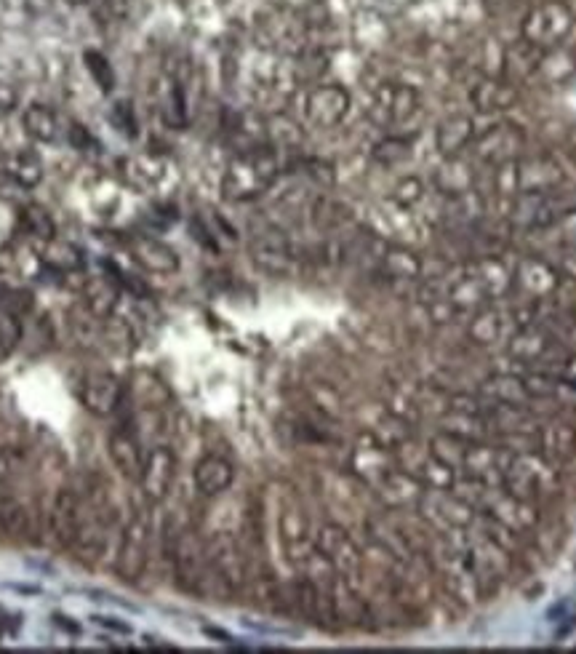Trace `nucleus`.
Wrapping results in <instances>:
<instances>
[{
  "mask_svg": "<svg viewBox=\"0 0 576 654\" xmlns=\"http://www.w3.org/2000/svg\"><path fill=\"white\" fill-rule=\"evenodd\" d=\"M280 177V158L270 145L240 150L222 177V195L230 203L254 201L270 190Z\"/></svg>",
  "mask_w": 576,
  "mask_h": 654,
  "instance_id": "f257e3e1",
  "label": "nucleus"
},
{
  "mask_svg": "<svg viewBox=\"0 0 576 654\" xmlns=\"http://www.w3.org/2000/svg\"><path fill=\"white\" fill-rule=\"evenodd\" d=\"M507 358L531 372H552L560 374L574 361V348H568L563 342L550 334L539 323L531 326H518V332L512 334L504 345Z\"/></svg>",
  "mask_w": 576,
  "mask_h": 654,
  "instance_id": "f03ea898",
  "label": "nucleus"
},
{
  "mask_svg": "<svg viewBox=\"0 0 576 654\" xmlns=\"http://www.w3.org/2000/svg\"><path fill=\"white\" fill-rule=\"evenodd\" d=\"M208 569L200 585V596L214 593V596L230 598L243 593L248 585V561L243 556L240 542L232 534H216L214 540L206 545Z\"/></svg>",
  "mask_w": 576,
  "mask_h": 654,
  "instance_id": "7ed1b4c3",
  "label": "nucleus"
},
{
  "mask_svg": "<svg viewBox=\"0 0 576 654\" xmlns=\"http://www.w3.org/2000/svg\"><path fill=\"white\" fill-rule=\"evenodd\" d=\"M560 486H563V478H560L558 462H552L542 452L515 454L510 470L502 478L504 492L534 502L555 497L560 492Z\"/></svg>",
  "mask_w": 576,
  "mask_h": 654,
  "instance_id": "20e7f679",
  "label": "nucleus"
},
{
  "mask_svg": "<svg viewBox=\"0 0 576 654\" xmlns=\"http://www.w3.org/2000/svg\"><path fill=\"white\" fill-rule=\"evenodd\" d=\"M576 209V190H566L560 185L555 190H544V193H523L515 195L510 203V219L512 227L526 230V233H542L550 225H555L560 217H566L568 211Z\"/></svg>",
  "mask_w": 576,
  "mask_h": 654,
  "instance_id": "39448f33",
  "label": "nucleus"
},
{
  "mask_svg": "<svg viewBox=\"0 0 576 654\" xmlns=\"http://www.w3.org/2000/svg\"><path fill=\"white\" fill-rule=\"evenodd\" d=\"M467 500L478 508V513L496 518L499 524L510 526L512 532L518 534L536 532V526L542 524V510H539V505L534 500L515 497V494L504 492L502 486L475 484V492Z\"/></svg>",
  "mask_w": 576,
  "mask_h": 654,
  "instance_id": "423d86ee",
  "label": "nucleus"
},
{
  "mask_svg": "<svg viewBox=\"0 0 576 654\" xmlns=\"http://www.w3.org/2000/svg\"><path fill=\"white\" fill-rule=\"evenodd\" d=\"M312 542H315V550H320L336 566V572L342 574L352 588L360 590L363 574H366V556H363V548H360L358 542L352 540V534L342 524L326 521V524H320L315 529Z\"/></svg>",
  "mask_w": 576,
  "mask_h": 654,
  "instance_id": "0eeeda50",
  "label": "nucleus"
},
{
  "mask_svg": "<svg viewBox=\"0 0 576 654\" xmlns=\"http://www.w3.org/2000/svg\"><path fill=\"white\" fill-rule=\"evenodd\" d=\"M571 27H574V14L563 0H542L526 11L520 22V38L534 49L547 51L566 41Z\"/></svg>",
  "mask_w": 576,
  "mask_h": 654,
  "instance_id": "6e6552de",
  "label": "nucleus"
},
{
  "mask_svg": "<svg viewBox=\"0 0 576 654\" xmlns=\"http://www.w3.org/2000/svg\"><path fill=\"white\" fill-rule=\"evenodd\" d=\"M416 518H422L435 534H448L454 529H467L478 518V508L459 492H435L424 489L416 502Z\"/></svg>",
  "mask_w": 576,
  "mask_h": 654,
  "instance_id": "1a4fd4ad",
  "label": "nucleus"
},
{
  "mask_svg": "<svg viewBox=\"0 0 576 654\" xmlns=\"http://www.w3.org/2000/svg\"><path fill=\"white\" fill-rule=\"evenodd\" d=\"M472 161L483 163L488 169L518 161L526 155V131L512 121H496L480 134H475L470 145Z\"/></svg>",
  "mask_w": 576,
  "mask_h": 654,
  "instance_id": "9d476101",
  "label": "nucleus"
},
{
  "mask_svg": "<svg viewBox=\"0 0 576 654\" xmlns=\"http://www.w3.org/2000/svg\"><path fill=\"white\" fill-rule=\"evenodd\" d=\"M419 110H422V97L414 86L400 81H384L371 94L368 118L382 129H398V126L414 121Z\"/></svg>",
  "mask_w": 576,
  "mask_h": 654,
  "instance_id": "9b49d317",
  "label": "nucleus"
},
{
  "mask_svg": "<svg viewBox=\"0 0 576 654\" xmlns=\"http://www.w3.org/2000/svg\"><path fill=\"white\" fill-rule=\"evenodd\" d=\"M80 521H83V494L72 486H59L51 500L46 518H43V540L48 548L72 550L78 540Z\"/></svg>",
  "mask_w": 576,
  "mask_h": 654,
  "instance_id": "f8f14e48",
  "label": "nucleus"
},
{
  "mask_svg": "<svg viewBox=\"0 0 576 654\" xmlns=\"http://www.w3.org/2000/svg\"><path fill=\"white\" fill-rule=\"evenodd\" d=\"M147 561H150V521L144 510H136L128 518V524L120 529L112 569L120 582H136L147 569Z\"/></svg>",
  "mask_w": 576,
  "mask_h": 654,
  "instance_id": "ddd939ff",
  "label": "nucleus"
},
{
  "mask_svg": "<svg viewBox=\"0 0 576 654\" xmlns=\"http://www.w3.org/2000/svg\"><path fill=\"white\" fill-rule=\"evenodd\" d=\"M168 558H171V572H174L176 585L184 593L200 596V585H203L208 569L206 542L200 540V534L195 529H179L174 534V540H171Z\"/></svg>",
  "mask_w": 576,
  "mask_h": 654,
  "instance_id": "4468645a",
  "label": "nucleus"
},
{
  "mask_svg": "<svg viewBox=\"0 0 576 654\" xmlns=\"http://www.w3.org/2000/svg\"><path fill=\"white\" fill-rule=\"evenodd\" d=\"M512 457H515V452H510L496 438L494 441H488V438L472 441L462 457L459 476H464V481H475L480 486H502V478L510 470Z\"/></svg>",
  "mask_w": 576,
  "mask_h": 654,
  "instance_id": "2eb2a0df",
  "label": "nucleus"
},
{
  "mask_svg": "<svg viewBox=\"0 0 576 654\" xmlns=\"http://www.w3.org/2000/svg\"><path fill=\"white\" fill-rule=\"evenodd\" d=\"M560 289L558 267L550 265L547 259L520 257L512 265V294H518L526 302H550Z\"/></svg>",
  "mask_w": 576,
  "mask_h": 654,
  "instance_id": "dca6fc26",
  "label": "nucleus"
},
{
  "mask_svg": "<svg viewBox=\"0 0 576 654\" xmlns=\"http://www.w3.org/2000/svg\"><path fill=\"white\" fill-rule=\"evenodd\" d=\"M395 454L387 446L379 444V438L371 430H360L355 446L350 452V473L360 486L374 489L390 470H395Z\"/></svg>",
  "mask_w": 576,
  "mask_h": 654,
  "instance_id": "f3484780",
  "label": "nucleus"
},
{
  "mask_svg": "<svg viewBox=\"0 0 576 654\" xmlns=\"http://www.w3.org/2000/svg\"><path fill=\"white\" fill-rule=\"evenodd\" d=\"M78 398L94 417H112L126 401V382L112 372H86L80 377Z\"/></svg>",
  "mask_w": 576,
  "mask_h": 654,
  "instance_id": "a211bd4d",
  "label": "nucleus"
},
{
  "mask_svg": "<svg viewBox=\"0 0 576 654\" xmlns=\"http://www.w3.org/2000/svg\"><path fill=\"white\" fill-rule=\"evenodd\" d=\"M350 91L339 83H318L304 97V118L315 129H336L350 113Z\"/></svg>",
  "mask_w": 576,
  "mask_h": 654,
  "instance_id": "6ab92c4d",
  "label": "nucleus"
},
{
  "mask_svg": "<svg viewBox=\"0 0 576 654\" xmlns=\"http://www.w3.org/2000/svg\"><path fill=\"white\" fill-rule=\"evenodd\" d=\"M176 476V454L171 446L155 444L144 457L142 476H139V489L147 502H163L174 486Z\"/></svg>",
  "mask_w": 576,
  "mask_h": 654,
  "instance_id": "aec40b11",
  "label": "nucleus"
},
{
  "mask_svg": "<svg viewBox=\"0 0 576 654\" xmlns=\"http://www.w3.org/2000/svg\"><path fill=\"white\" fill-rule=\"evenodd\" d=\"M278 537L280 545H283V553L294 566H302V561L310 556L315 550V542H312V529H310V518L304 513V508L299 502H288L283 505L278 516Z\"/></svg>",
  "mask_w": 576,
  "mask_h": 654,
  "instance_id": "412c9836",
  "label": "nucleus"
},
{
  "mask_svg": "<svg viewBox=\"0 0 576 654\" xmlns=\"http://www.w3.org/2000/svg\"><path fill=\"white\" fill-rule=\"evenodd\" d=\"M515 179H518V195L544 193L563 185L566 174L552 155H523L515 161Z\"/></svg>",
  "mask_w": 576,
  "mask_h": 654,
  "instance_id": "4be33fe9",
  "label": "nucleus"
},
{
  "mask_svg": "<svg viewBox=\"0 0 576 654\" xmlns=\"http://www.w3.org/2000/svg\"><path fill=\"white\" fill-rule=\"evenodd\" d=\"M376 494V500L382 502V508L387 513H403L411 505L416 508V502L424 494V484L416 476H411L408 470L395 468L371 489Z\"/></svg>",
  "mask_w": 576,
  "mask_h": 654,
  "instance_id": "5701e85b",
  "label": "nucleus"
},
{
  "mask_svg": "<svg viewBox=\"0 0 576 654\" xmlns=\"http://www.w3.org/2000/svg\"><path fill=\"white\" fill-rule=\"evenodd\" d=\"M520 102L518 86L507 78H491V75H480L475 86L470 89V105L478 110L480 115H499L507 113Z\"/></svg>",
  "mask_w": 576,
  "mask_h": 654,
  "instance_id": "b1692460",
  "label": "nucleus"
},
{
  "mask_svg": "<svg viewBox=\"0 0 576 654\" xmlns=\"http://www.w3.org/2000/svg\"><path fill=\"white\" fill-rule=\"evenodd\" d=\"M251 257L256 267L270 275H291L296 270V251L280 233L259 235L251 246Z\"/></svg>",
  "mask_w": 576,
  "mask_h": 654,
  "instance_id": "393cba45",
  "label": "nucleus"
},
{
  "mask_svg": "<svg viewBox=\"0 0 576 654\" xmlns=\"http://www.w3.org/2000/svg\"><path fill=\"white\" fill-rule=\"evenodd\" d=\"M475 185H478L475 166H472V161L462 158V155L443 158V163H440L435 174H432V187H435L440 195H446V198L472 193Z\"/></svg>",
  "mask_w": 576,
  "mask_h": 654,
  "instance_id": "a878e982",
  "label": "nucleus"
},
{
  "mask_svg": "<svg viewBox=\"0 0 576 654\" xmlns=\"http://www.w3.org/2000/svg\"><path fill=\"white\" fill-rule=\"evenodd\" d=\"M128 254L134 257L139 267H144L147 273L155 275H174L179 270V257L171 246L163 241L147 238V235H136L128 241Z\"/></svg>",
  "mask_w": 576,
  "mask_h": 654,
  "instance_id": "bb28decb",
  "label": "nucleus"
},
{
  "mask_svg": "<svg viewBox=\"0 0 576 654\" xmlns=\"http://www.w3.org/2000/svg\"><path fill=\"white\" fill-rule=\"evenodd\" d=\"M107 454H110L112 465H115L120 476L126 478V481H136L139 484V476H142L144 468V454L131 430H115V433H110V438H107Z\"/></svg>",
  "mask_w": 576,
  "mask_h": 654,
  "instance_id": "cd10ccee",
  "label": "nucleus"
},
{
  "mask_svg": "<svg viewBox=\"0 0 576 654\" xmlns=\"http://www.w3.org/2000/svg\"><path fill=\"white\" fill-rule=\"evenodd\" d=\"M472 139H475V121H472L470 115H448V118H443V121L438 123V129H435V150H438L443 158L462 155L464 150H470Z\"/></svg>",
  "mask_w": 576,
  "mask_h": 654,
  "instance_id": "c85d7f7f",
  "label": "nucleus"
},
{
  "mask_svg": "<svg viewBox=\"0 0 576 654\" xmlns=\"http://www.w3.org/2000/svg\"><path fill=\"white\" fill-rule=\"evenodd\" d=\"M480 396L491 404H512V406H534V398L526 388V377L510 372H496L480 382Z\"/></svg>",
  "mask_w": 576,
  "mask_h": 654,
  "instance_id": "c756f323",
  "label": "nucleus"
},
{
  "mask_svg": "<svg viewBox=\"0 0 576 654\" xmlns=\"http://www.w3.org/2000/svg\"><path fill=\"white\" fill-rule=\"evenodd\" d=\"M539 438V452L550 457L552 462H571L576 457V425L563 420L542 422V428L536 433Z\"/></svg>",
  "mask_w": 576,
  "mask_h": 654,
  "instance_id": "7c9ffc66",
  "label": "nucleus"
},
{
  "mask_svg": "<svg viewBox=\"0 0 576 654\" xmlns=\"http://www.w3.org/2000/svg\"><path fill=\"white\" fill-rule=\"evenodd\" d=\"M192 481L203 497H219L235 481V468L230 460H224L219 454H206L192 470Z\"/></svg>",
  "mask_w": 576,
  "mask_h": 654,
  "instance_id": "2f4dec72",
  "label": "nucleus"
},
{
  "mask_svg": "<svg viewBox=\"0 0 576 654\" xmlns=\"http://www.w3.org/2000/svg\"><path fill=\"white\" fill-rule=\"evenodd\" d=\"M379 273L387 275L390 281H419L424 275V262L408 246L392 243L379 251Z\"/></svg>",
  "mask_w": 576,
  "mask_h": 654,
  "instance_id": "473e14b6",
  "label": "nucleus"
},
{
  "mask_svg": "<svg viewBox=\"0 0 576 654\" xmlns=\"http://www.w3.org/2000/svg\"><path fill=\"white\" fill-rule=\"evenodd\" d=\"M126 396L136 409H166L171 404V390L155 372H136L126 385Z\"/></svg>",
  "mask_w": 576,
  "mask_h": 654,
  "instance_id": "72a5a7b5",
  "label": "nucleus"
},
{
  "mask_svg": "<svg viewBox=\"0 0 576 654\" xmlns=\"http://www.w3.org/2000/svg\"><path fill=\"white\" fill-rule=\"evenodd\" d=\"M472 267L478 273L483 289H486L488 299H504L512 294V267L496 254H486V257L472 259Z\"/></svg>",
  "mask_w": 576,
  "mask_h": 654,
  "instance_id": "f704fd0d",
  "label": "nucleus"
},
{
  "mask_svg": "<svg viewBox=\"0 0 576 654\" xmlns=\"http://www.w3.org/2000/svg\"><path fill=\"white\" fill-rule=\"evenodd\" d=\"M80 297H83L86 313L96 315V318H110L118 310L120 291L107 278H86V281H80Z\"/></svg>",
  "mask_w": 576,
  "mask_h": 654,
  "instance_id": "c9c22d12",
  "label": "nucleus"
},
{
  "mask_svg": "<svg viewBox=\"0 0 576 654\" xmlns=\"http://www.w3.org/2000/svg\"><path fill=\"white\" fill-rule=\"evenodd\" d=\"M504 332V315L499 307L486 305L470 313V321H467V340L475 348H491L494 342L502 340Z\"/></svg>",
  "mask_w": 576,
  "mask_h": 654,
  "instance_id": "e433bc0d",
  "label": "nucleus"
},
{
  "mask_svg": "<svg viewBox=\"0 0 576 654\" xmlns=\"http://www.w3.org/2000/svg\"><path fill=\"white\" fill-rule=\"evenodd\" d=\"M22 126L35 142H43V145H51V142L59 139V118H56L51 107L40 105V102H32V105L24 110Z\"/></svg>",
  "mask_w": 576,
  "mask_h": 654,
  "instance_id": "4c0bfd02",
  "label": "nucleus"
},
{
  "mask_svg": "<svg viewBox=\"0 0 576 654\" xmlns=\"http://www.w3.org/2000/svg\"><path fill=\"white\" fill-rule=\"evenodd\" d=\"M440 430L443 433H451V436L462 438V441H483L488 438V425L483 414H467V412H451L446 409L443 417H440Z\"/></svg>",
  "mask_w": 576,
  "mask_h": 654,
  "instance_id": "58836bf2",
  "label": "nucleus"
},
{
  "mask_svg": "<svg viewBox=\"0 0 576 654\" xmlns=\"http://www.w3.org/2000/svg\"><path fill=\"white\" fill-rule=\"evenodd\" d=\"M368 430H371V433L379 438V444L387 446L390 452H395L398 446L406 444L408 438H414V425L392 412H384Z\"/></svg>",
  "mask_w": 576,
  "mask_h": 654,
  "instance_id": "ea45409f",
  "label": "nucleus"
},
{
  "mask_svg": "<svg viewBox=\"0 0 576 654\" xmlns=\"http://www.w3.org/2000/svg\"><path fill=\"white\" fill-rule=\"evenodd\" d=\"M416 478L422 481L424 489H435V492H454L456 484H459V470L448 462L438 460L435 454H430L424 465L419 468Z\"/></svg>",
  "mask_w": 576,
  "mask_h": 654,
  "instance_id": "a19ab883",
  "label": "nucleus"
},
{
  "mask_svg": "<svg viewBox=\"0 0 576 654\" xmlns=\"http://www.w3.org/2000/svg\"><path fill=\"white\" fill-rule=\"evenodd\" d=\"M123 177L128 185L134 187H152L163 177V161L155 155H136V158H126L120 161Z\"/></svg>",
  "mask_w": 576,
  "mask_h": 654,
  "instance_id": "79ce46f5",
  "label": "nucleus"
},
{
  "mask_svg": "<svg viewBox=\"0 0 576 654\" xmlns=\"http://www.w3.org/2000/svg\"><path fill=\"white\" fill-rule=\"evenodd\" d=\"M6 171L16 185L32 190V187H38L40 179H43V161H40L32 150H22V153H14L8 158Z\"/></svg>",
  "mask_w": 576,
  "mask_h": 654,
  "instance_id": "37998d69",
  "label": "nucleus"
},
{
  "mask_svg": "<svg viewBox=\"0 0 576 654\" xmlns=\"http://www.w3.org/2000/svg\"><path fill=\"white\" fill-rule=\"evenodd\" d=\"M536 75H539V78H542V81H547V83L568 81V78L574 75V57H571V54H566V51H558V46H555V49L542 51V57H539V65H536L534 78H536Z\"/></svg>",
  "mask_w": 576,
  "mask_h": 654,
  "instance_id": "c03bdc74",
  "label": "nucleus"
},
{
  "mask_svg": "<svg viewBox=\"0 0 576 654\" xmlns=\"http://www.w3.org/2000/svg\"><path fill=\"white\" fill-rule=\"evenodd\" d=\"M99 348H107L112 353H131L136 348L134 332H131V326L126 321H120V318H102V342H99Z\"/></svg>",
  "mask_w": 576,
  "mask_h": 654,
  "instance_id": "a18cd8bd",
  "label": "nucleus"
},
{
  "mask_svg": "<svg viewBox=\"0 0 576 654\" xmlns=\"http://www.w3.org/2000/svg\"><path fill=\"white\" fill-rule=\"evenodd\" d=\"M22 227L24 233L40 243H48L56 238L54 219H51V214H48L43 206H35V203H30V206H24L22 209Z\"/></svg>",
  "mask_w": 576,
  "mask_h": 654,
  "instance_id": "49530a36",
  "label": "nucleus"
},
{
  "mask_svg": "<svg viewBox=\"0 0 576 654\" xmlns=\"http://www.w3.org/2000/svg\"><path fill=\"white\" fill-rule=\"evenodd\" d=\"M467 446H470V441H462V438H456V436H451V433H443V430H438V433L430 438L427 449H430V454H435L438 460L448 462V465H454V468L459 470L462 468V457H464V452H467Z\"/></svg>",
  "mask_w": 576,
  "mask_h": 654,
  "instance_id": "de8ad7c7",
  "label": "nucleus"
},
{
  "mask_svg": "<svg viewBox=\"0 0 576 654\" xmlns=\"http://www.w3.org/2000/svg\"><path fill=\"white\" fill-rule=\"evenodd\" d=\"M46 262L59 273H75L80 265H83V259H80V251L67 241H48L46 243Z\"/></svg>",
  "mask_w": 576,
  "mask_h": 654,
  "instance_id": "09e8293b",
  "label": "nucleus"
},
{
  "mask_svg": "<svg viewBox=\"0 0 576 654\" xmlns=\"http://www.w3.org/2000/svg\"><path fill=\"white\" fill-rule=\"evenodd\" d=\"M19 342H22V321H19V315L3 307L0 310V361H6Z\"/></svg>",
  "mask_w": 576,
  "mask_h": 654,
  "instance_id": "8fccbe9b",
  "label": "nucleus"
},
{
  "mask_svg": "<svg viewBox=\"0 0 576 654\" xmlns=\"http://www.w3.org/2000/svg\"><path fill=\"white\" fill-rule=\"evenodd\" d=\"M411 155V142L403 137H387L382 142H376L374 147V158L382 166H398Z\"/></svg>",
  "mask_w": 576,
  "mask_h": 654,
  "instance_id": "3c124183",
  "label": "nucleus"
},
{
  "mask_svg": "<svg viewBox=\"0 0 576 654\" xmlns=\"http://www.w3.org/2000/svg\"><path fill=\"white\" fill-rule=\"evenodd\" d=\"M312 222L320 227V230H334L342 222H347V209L342 203L331 201V198H320L315 206H312Z\"/></svg>",
  "mask_w": 576,
  "mask_h": 654,
  "instance_id": "603ef678",
  "label": "nucleus"
},
{
  "mask_svg": "<svg viewBox=\"0 0 576 654\" xmlns=\"http://www.w3.org/2000/svg\"><path fill=\"white\" fill-rule=\"evenodd\" d=\"M424 201V182L419 177H403L392 187V203L400 209H414L416 203Z\"/></svg>",
  "mask_w": 576,
  "mask_h": 654,
  "instance_id": "864d4df0",
  "label": "nucleus"
},
{
  "mask_svg": "<svg viewBox=\"0 0 576 654\" xmlns=\"http://www.w3.org/2000/svg\"><path fill=\"white\" fill-rule=\"evenodd\" d=\"M83 59H86L88 73L94 75V81L99 83V89L112 91V86H115V73H112V67H110V62H107V57H102L99 51L88 49L86 54H83Z\"/></svg>",
  "mask_w": 576,
  "mask_h": 654,
  "instance_id": "5fc2aeb1",
  "label": "nucleus"
},
{
  "mask_svg": "<svg viewBox=\"0 0 576 654\" xmlns=\"http://www.w3.org/2000/svg\"><path fill=\"white\" fill-rule=\"evenodd\" d=\"M166 121L174 126V129H182L187 123V99H184L182 86H174L168 91L166 99Z\"/></svg>",
  "mask_w": 576,
  "mask_h": 654,
  "instance_id": "6e6d98bb",
  "label": "nucleus"
},
{
  "mask_svg": "<svg viewBox=\"0 0 576 654\" xmlns=\"http://www.w3.org/2000/svg\"><path fill=\"white\" fill-rule=\"evenodd\" d=\"M542 233H555V241L560 246H576V209L568 211L566 217H560L555 225H550Z\"/></svg>",
  "mask_w": 576,
  "mask_h": 654,
  "instance_id": "4d7b16f0",
  "label": "nucleus"
},
{
  "mask_svg": "<svg viewBox=\"0 0 576 654\" xmlns=\"http://www.w3.org/2000/svg\"><path fill=\"white\" fill-rule=\"evenodd\" d=\"M558 267L560 278H566V281L576 283V246H563V251L558 254Z\"/></svg>",
  "mask_w": 576,
  "mask_h": 654,
  "instance_id": "13d9d810",
  "label": "nucleus"
},
{
  "mask_svg": "<svg viewBox=\"0 0 576 654\" xmlns=\"http://www.w3.org/2000/svg\"><path fill=\"white\" fill-rule=\"evenodd\" d=\"M19 107V91L8 81H0V113H14Z\"/></svg>",
  "mask_w": 576,
  "mask_h": 654,
  "instance_id": "bf43d9fd",
  "label": "nucleus"
},
{
  "mask_svg": "<svg viewBox=\"0 0 576 654\" xmlns=\"http://www.w3.org/2000/svg\"><path fill=\"white\" fill-rule=\"evenodd\" d=\"M70 142L78 147V150H86V147L96 145L94 137H91V134L86 131V126H78V123H75V126L70 129Z\"/></svg>",
  "mask_w": 576,
  "mask_h": 654,
  "instance_id": "052dcab7",
  "label": "nucleus"
},
{
  "mask_svg": "<svg viewBox=\"0 0 576 654\" xmlns=\"http://www.w3.org/2000/svg\"><path fill=\"white\" fill-rule=\"evenodd\" d=\"M96 622L99 625H107V628L118 630V633H128V625H123V622H115L112 617H96Z\"/></svg>",
  "mask_w": 576,
  "mask_h": 654,
  "instance_id": "680f3d73",
  "label": "nucleus"
},
{
  "mask_svg": "<svg viewBox=\"0 0 576 654\" xmlns=\"http://www.w3.org/2000/svg\"><path fill=\"white\" fill-rule=\"evenodd\" d=\"M67 3H70V6H86L88 0H67Z\"/></svg>",
  "mask_w": 576,
  "mask_h": 654,
  "instance_id": "e2e57ef3",
  "label": "nucleus"
},
{
  "mask_svg": "<svg viewBox=\"0 0 576 654\" xmlns=\"http://www.w3.org/2000/svg\"><path fill=\"white\" fill-rule=\"evenodd\" d=\"M6 444H11V441H6V438H0V449H3V446Z\"/></svg>",
  "mask_w": 576,
  "mask_h": 654,
  "instance_id": "0e129e2a",
  "label": "nucleus"
}]
</instances>
